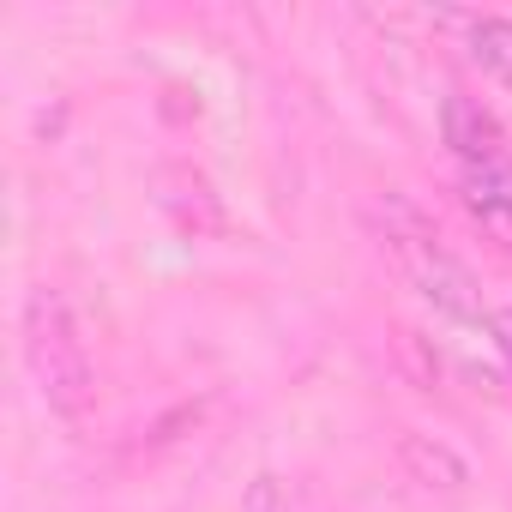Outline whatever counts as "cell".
Masks as SVG:
<instances>
[{"label":"cell","mask_w":512,"mask_h":512,"mask_svg":"<svg viewBox=\"0 0 512 512\" xmlns=\"http://www.w3.org/2000/svg\"><path fill=\"white\" fill-rule=\"evenodd\" d=\"M25 362H31V380L43 392V404L67 422H79L91 410V356H85V338H79V320L67 308L61 290H31L25 302Z\"/></svg>","instance_id":"1"},{"label":"cell","mask_w":512,"mask_h":512,"mask_svg":"<svg viewBox=\"0 0 512 512\" xmlns=\"http://www.w3.org/2000/svg\"><path fill=\"white\" fill-rule=\"evenodd\" d=\"M386 247L398 253L404 278L416 284V296H422L434 314H446V320H458V326H488L482 296H476V278L464 272V260H458V253H452L404 199H386Z\"/></svg>","instance_id":"2"},{"label":"cell","mask_w":512,"mask_h":512,"mask_svg":"<svg viewBox=\"0 0 512 512\" xmlns=\"http://www.w3.org/2000/svg\"><path fill=\"white\" fill-rule=\"evenodd\" d=\"M440 133H446V145H452V157H458L464 169L494 163V157H512L500 121H494L476 97H446V103H440Z\"/></svg>","instance_id":"3"},{"label":"cell","mask_w":512,"mask_h":512,"mask_svg":"<svg viewBox=\"0 0 512 512\" xmlns=\"http://www.w3.org/2000/svg\"><path fill=\"white\" fill-rule=\"evenodd\" d=\"M464 205L512 241V157H494V163H476L464 169Z\"/></svg>","instance_id":"4"},{"label":"cell","mask_w":512,"mask_h":512,"mask_svg":"<svg viewBox=\"0 0 512 512\" xmlns=\"http://www.w3.org/2000/svg\"><path fill=\"white\" fill-rule=\"evenodd\" d=\"M398 458H404L410 476L428 482V488H464V482H470V464H464L446 440H434V434H398Z\"/></svg>","instance_id":"5"},{"label":"cell","mask_w":512,"mask_h":512,"mask_svg":"<svg viewBox=\"0 0 512 512\" xmlns=\"http://www.w3.org/2000/svg\"><path fill=\"white\" fill-rule=\"evenodd\" d=\"M464 37H470V61L512 91V19H464Z\"/></svg>","instance_id":"6"},{"label":"cell","mask_w":512,"mask_h":512,"mask_svg":"<svg viewBox=\"0 0 512 512\" xmlns=\"http://www.w3.org/2000/svg\"><path fill=\"white\" fill-rule=\"evenodd\" d=\"M488 332H494V344H500V356L512 362V308H500V314H488Z\"/></svg>","instance_id":"7"},{"label":"cell","mask_w":512,"mask_h":512,"mask_svg":"<svg viewBox=\"0 0 512 512\" xmlns=\"http://www.w3.org/2000/svg\"><path fill=\"white\" fill-rule=\"evenodd\" d=\"M247 512H278V488H272V476H260V482H253V500H247Z\"/></svg>","instance_id":"8"}]
</instances>
